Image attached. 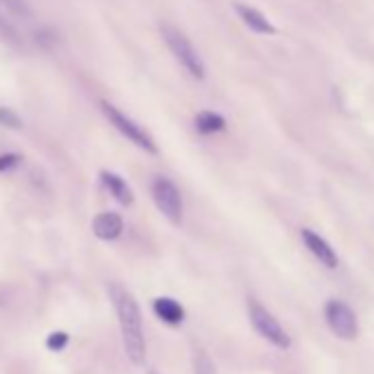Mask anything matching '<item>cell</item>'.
<instances>
[{
  "label": "cell",
  "instance_id": "1",
  "mask_svg": "<svg viewBox=\"0 0 374 374\" xmlns=\"http://www.w3.org/2000/svg\"><path fill=\"white\" fill-rule=\"evenodd\" d=\"M108 295L113 302L117 320H119V330H121V341L126 357L130 359L132 366H143L146 364V335H143V317L141 309L137 304L134 295L126 286L117 282L108 284Z\"/></svg>",
  "mask_w": 374,
  "mask_h": 374
},
{
  "label": "cell",
  "instance_id": "2",
  "mask_svg": "<svg viewBox=\"0 0 374 374\" xmlns=\"http://www.w3.org/2000/svg\"><path fill=\"white\" fill-rule=\"evenodd\" d=\"M159 33H161V40L165 42V47H168V51L172 53V58L183 66V71L194 81H205L207 79L205 60L198 53V49L194 47L192 40L187 38V33L183 29H178L176 24H170V22H161Z\"/></svg>",
  "mask_w": 374,
  "mask_h": 374
},
{
  "label": "cell",
  "instance_id": "3",
  "mask_svg": "<svg viewBox=\"0 0 374 374\" xmlns=\"http://www.w3.org/2000/svg\"><path fill=\"white\" fill-rule=\"evenodd\" d=\"M100 110H102V115L106 117V121L123 137V139H128L134 148L143 150L146 155H152V157L159 155V146L155 141V137H152L141 126V123H137L132 117H128L121 108H117L115 104H110L108 100H102Z\"/></svg>",
  "mask_w": 374,
  "mask_h": 374
},
{
  "label": "cell",
  "instance_id": "4",
  "mask_svg": "<svg viewBox=\"0 0 374 374\" xmlns=\"http://www.w3.org/2000/svg\"><path fill=\"white\" fill-rule=\"evenodd\" d=\"M150 196L152 203L161 212V216L168 220L170 225L178 227L183 223V216H185V203L181 196V189L176 187V183L168 176H155L150 183Z\"/></svg>",
  "mask_w": 374,
  "mask_h": 374
},
{
  "label": "cell",
  "instance_id": "5",
  "mask_svg": "<svg viewBox=\"0 0 374 374\" xmlns=\"http://www.w3.org/2000/svg\"><path fill=\"white\" fill-rule=\"evenodd\" d=\"M247 315H249V322H251L254 330L262 339H267L271 345H275V348L286 350L293 345V339H290V335L282 328V324L275 320L273 313L267 306H262L256 297L247 299Z\"/></svg>",
  "mask_w": 374,
  "mask_h": 374
},
{
  "label": "cell",
  "instance_id": "6",
  "mask_svg": "<svg viewBox=\"0 0 374 374\" xmlns=\"http://www.w3.org/2000/svg\"><path fill=\"white\" fill-rule=\"evenodd\" d=\"M324 320L335 337L343 341H354L359 335V320L350 304L343 299H328L324 306Z\"/></svg>",
  "mask_w": 374,
  "mask_h": 374
},
{
  "label": "cell",
  "instance_id": "7",
  "mask_svg": "<svg viewBox=\"0 0 374 374\" xmlns=\"http://www.w3.org/2000/svg\"><path fill=\"white\" fill-rule=\"evenodd\" d=\"M299 238H302L304 247L309 249V254L320 262V265H324L326 269H337L339 267V256L324 235H320L311 227H302Z\"/></svg>",
  "mask_w": 374,
  "mask_h": 374
},
{
  "label": "cell",
  "instance_id": "8",
  "mask_svg": "<svg viewBox=\"0 0 374 374\" xmlns=\"http://www.w3.org/2000/svg\"><path fill=\"white\" fill-rule=\"evenodd\" d=\"M233 11H235V16H238V20H240L251 33H256V36H267V38L278 36V26H275L273 20L267 16V13H262L258 7L235 0V3H233Z\"/></svg>",
  "mask_w": 374,
  "mask_h": 374
},
{
  "label": "cell",
  "instance_id": "9",
  "mask_svg": "<svg viewBox=\"0 0 374 374\" xmlns=\"http://www.w3.org/2000/svg\"><path fill=\"white\" fill-rule=\"evenodd\" d=\"M126 223H123V216L117 212H102L93 218V233L95 238H100L104 242H113L121 238Z\"/></svg>",
  "mask_w": 374,
  "mask_h": 374
},
{
  "label": "cell",
  "instance_id": "10",
  "mask_svg": "<svg viewBox=\"0 0 374 374\" xmlns=\"http://www.w3.org/2000/svg\"><path fill=\"white\" fill-rule=\"evenodd\" d=\"M100 181L104 185V189L113 196L119 205L123 207H130L134 203V192L128 185V181L123 178L121 174L113 172V170H102L100 172Z\"/></svg>",
  "mask_w": 374,
  "mask_h": 374
},
{
  "label": "cell",
  "instance_id": "11",
  "mask_svg": "<svg viewBox=\"0 0 374 374\" xmlns=\"http://www.w3.org/2000/svg\"><path fill=\"white\" fill-rule=\"evenodd\" d=\"M194 130H196L201 137H214L227 130V119L225 115L216 113V110L203 108L194 115Z\"/></svg>",
  "mask_w": 374,
  "mask_h": 374
},
{
  "label": "cell",
  "instance_id": "12",
  "mask_svg": "<svg viewBox=\"0 0 374 374\" xmlns=\"http://www.w3.org/2000/svg\"><path fill=\"white\" fill-rule=\"evenodd\" d=\"M152 309H155V315L163 324L168 326H181L185 322V309L181 302H176L172 297H157L152 302Z\"/></svg>",
  "mask_w": 374,
  "mask_h": 374
},
{
  "label": "cell",
  "instance_id": "13",
  "mask_svg": "<svg viewBox=\"0 0 374 374\" xmlns=\"http://www.w3.org/2000/svg\"><path fill=\"white\" fill-rule=\"evenodd\" d=\"M192 370L194 374H218L214 359L210 357V352L203 348H194L192 352Z\"/></svg>",
  "mask_w": 374,
  "mask_h": 374
},
{
  "label": "cell",
  "instance_id": "14",
  "mask_svg": "<svg viewBox=\"0 0 374 374\" xmlns=\"http://www.w3.org/2000/svg\"><path fill=\"white\" fill-rule=\"evenodd\" d=\"M0 40L13 49H22V36L7 18L0 16Z\"/></svg>",
  "mask_w": 374,
  "mask_h": 374
},
{
  "label": "cell",
  "instance_id": "15",
  "mask_svg": "<svg viewBox=\"0 0 374 374\" xmlns=\"http://www.w3.org/2000/svg\"><path fill=\"white\" fill-rule=\"evenodd\" d=\"M0 7L7 9L11 16H16V18H31L33 16V9L26 0H0Z\"/></svg>",
  "mask_w": 374,
  "mask_h": 374
},
{
  "label": "cell",
  "instance_id": "16",
  "mask_svg": "<svg viewBox=\"0 0 374 374\" xmlns=\"http://www.w3.org/2000/svg\"><path fill=\"white\" fill-rule=\"evenodd\" d=\"M0 126L11 128V130H20L22 128V117L7 106H0Z\"/></svg>",
  "mask_w": 374,
  "mask_h": 374
},
{
  "label": "cell",
  "instance_id": "17",
  "mask_svg": "<svg viewBox=\"0 0 374 374\" xmlns=\"http://www.w3.org/2000/svg\"><path fill=\"white\" fill-rule=\"evenodd\" d=\"M66 343H68L66 332H53V335H49V339H47V348L53 352H60L66 348Z\"/></svg>",
  "mask_w": 374,
  "mask_h": 374
},
{
  "label": "cell",
  "instance_id": "18",
  "mask_svg": "<svg viewBox=\"0 0 374 374\" xmlns=\"http://www.w3.org/2000/svg\"><path fill=\"white\" fill-rule=\"evenodd\" d=\"M18 163H20V157H18V155H0V172L13 170Z\"/></svg>",
  "mask_w": 374,
  "mask_h": 374
},
{
  "label": "cell",
  "instance_id": "19",
  "mask_svg": "<svg viewBox=\"0 0 374 374\" xmlns=\"http://www.w3.org/2000/svg\"><path fill=\"white\" fill-rule=\"evenodd\" d=\"M148 374H159V372H155V370H150V372H148Z\"/></svg>",
  "mask_w": 374,
  "mask_h": 374
}]
</instances>
